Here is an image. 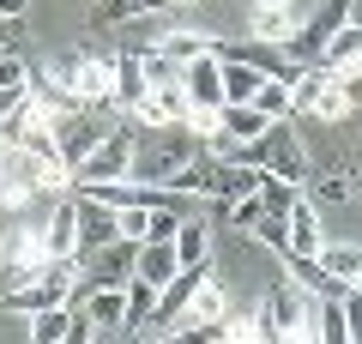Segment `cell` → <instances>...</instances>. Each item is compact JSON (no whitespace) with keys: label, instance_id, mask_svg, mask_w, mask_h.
Instances as JSON below:
<instances>
[{"label":"cell","instance_id":"11","mask_svg":"<svg viewBox=\"0 0 362 344\" xmlns=\"http://www.w3.org/2000/svg\"><path fill=\"white\" fill-rule=\"evenodd\" d=\"M223 314H230V296L218 290V278H206L194 296H187V308H181L175 332H194V326H223Z\"/></svg>","mask_w":362,"mask_h":344},{"label":"cell","instance_id":"2","mask_svg":"<svg viewBox=\"0 0 362 344\" xmlns=\"http://www.w3.org/2000/svg\"><path fill=\"white\" fill-rule=\"evenodd\" d=\"M290 103H296L302 115H314V121H344L350 115V91L338 85V73H326V67H302L296 85H290Z\"/></svg>","mask_w":362,"mask_h":344},{"label":"cell","instance_id":"6","mask_svg":"<svg viewBox=\"0 0 362 344\" xmlns=\"http://www.w3.org/2000/svg\"><path fill=\"white\" fill-rule=\"evenodd\" d=\"M133 157H139V145H133L127 133H103V145L78 164V181H127Z\"/></svg>","mask_w":362,"mask_h":344},{"label":"cell","instance_id":"7","mask_svg":"<svg viewBox=\"0 0 362 344\" xmlns=\"http://www.w3.org/2000/svg\"><path fill=\"white\" fill-rule=\"evenodd\" d=\"M115 236H121V212L85 193V200H78V254H73V260H90L97 248L115 242Z\"/></svg>","mask_w":362,"mask_h":344},{"label":"cell","instance_id":"13","mask_svg":"<svg viewBox=\"0 0 362 344\" xmlns=\"http://www.w3.org/2000/svg\"><path fill=\"white\" fill-rule=\"evenodd\" d=\"M320 212H314V200H302L296 193V205H290V242H284V254H296V260H314L320 254Z\"/></svg>","mask_w":362,"mask_h":344},{"label":"cell","instance_id":"28","mask_svg":"<svg viewBox=\"0 0 362 344\" xmlns=\"http://www.w3.org/2000/svg\"><path fill=\"white\" fill-rule=\"evenodd\" d=\"M314 260H320L332 278H356V272H362V248H344V242H338V248H320Z\"/></svg>","mask_w":362,"mask_h":344},{"label":"cell","instance_id":"12","mask_svg":"<svg viewBox=\"0 0 362 344\" xmlns=\"http://www.w3.org/2000/svg\"><path fill=\"white\" fill-rule=\"evenodd\" d=\"M181 91H187V109H223V67H218V55H206V61L187 67Z\"/></svg>","mask_w":362,"mask_h":344},{"label":"cell","instance_id":"26","mask_svg":"<svg viewBox=\"0 0 362 344\" xmlns=\"http://www.w3.org/2000/svg\"><path fill=\"white\" fill-rule=\"evenodd\" d=\"M175 254H181V266H194V260H211V242H206V224H199V217H187V224L175 229Z\"/></svg>","mask_w":362,"mask_h":344},{"label":"cell","instance_id":"29","mask_svg":"<svg viewBox=\"0 0 362 344\" xmlns=\"http://www.w3.org/2000/svg\"><path fill=\"white\" fill-rule=\"evenodd\" d=\"M157 6H163V0H103V25H127L133 13H157Z\"/></svg>","mask_w":362,"mask_h":344},{"label":"cell","instance_id":"40","mask_svg":"<svg viewBox=\"0 0 362 344\" xmlns=\"http://www.w3.org/2000/svg\"><path fill=\"white\" fill-rule=\"evenodd\" d=\"M6 151H13V145H6V133H0V164H6Z\"/></svg>","mask_w":362,"mask_h":344},{"label":"cell","instance_id":"14","mask_svg":"<svg viewBox=\"0 0 362 344\" xmlns=\"http://www.w3.org/2000/svg\"><path fill=\"white\" fill-rule=\"evenodd\" d=\"M175 272H181L175 242H157V236H145V242H139V260H133V278H145V284H157V290H163Z\"/></svg>","mask_w":362,"mask_h":344},{"label":"cell","instance_id":"23","mask_svg":"<svg viewBox=\"0 0 362 344\" xmlns=\"http://www.w3.org/2000/svg\"><path fill=\"white\" fill-rule=\"evenodd\" d=\"M151 308H157V284L127 278V326H121V332H145V326H151Z\"/></svg>","mask_w":362,"mask_h":344},{"label":"cell","instance_id":"38","mask_svg":"<svg viewBox=\"0 0 362 344\" xmlns=\"http://www.w3.org/2000/svg\"><path fill=\"white\" fill-rule=\"evenodd\" d=\"M259 13H284V6H296V0H254Z\"/></svg>","mask_w":362,"mask_h":344},{"label":"cell","instance_id":"20","mask_svg":"<svg viewBox=\"0 0 362 344\" xmlns=\"http://www.w3.org/2000/svg\"><path fill=\"white\" fill-rule=\"evenodd\" d=\"M266 127H272V115H259L254 103H223L218 115V133H230V139H259Z\"/></svg>","mask_w":362,"mask_h":344},{"label":"cell","instance_id":"10","mask_svg":"<svg viewBox=\"0 0 362 344\" xmlns=\"http://www.w3.org/2000/svg\"><path fill=\"white\" fill-rule=\"evenodd\" d=\"M49 242H42L37 229H6V236H0V266H13L18 278H30V272H42L49 266Z\"/></svg>","mask_w":362,"mask_h":344},{"label":"cell","instance_id":"1","mask_svg":"<svg viewBox=\"0 0 362 344\" xmlns=\"http://www.w3.org/2000/svg\"><path fill=\"white\" fill-rule=\"evenodd\" d=\"M73 290H78V260H49L42 272L18 278V290H6V308L13 314H42V308H61Z\"/></svg>","mask_w":362,"mask_h":344},{"label":"cell","instance_id":"36","mask_svg":"<svg viewBox=\"0 0 362 344\" xmlns=\"http://www.w3.org/2000/svg\"><path fill=\"white\" fill-rule=\"evenodd\" d=\"M18 97H25V85H18V91H0V121H6V115L18 109Z\"/></svg>","mask_w":362,"mask_h":344},{"label":"cell","instance_id":"33","mask_svg":"<svg viewBox=\"0 0 362 344\" xmlns=\"http://www.w3.org/2000/svg\"><path fill=\"white\" fill-rule=\"evenodd\" d=\"M344 332L362 338V296H356V284H350V296H344Z\"/></svg>","mask_w":362,"mask_h":344},{"label":"cell","instance_id":"42","mask_svg":"<svg viewBox=\"0 0 362 344\" xmlns=\"http://www.w3.org/2000/svg\"><path fill=\"white\" fill-rule=\"evenodd\" d=\"M350 284H356V296H362V272H356V278H350Z\"/></svg>","mask_w":362,"mask_h":344},{"label":"cell","instance_id":"32","mask_svg":"<svg viewBox=\"0 0 362 344\" xmlns=\"http://www.w3.org/2000/svg\"><path fill=\"white\" fill-rule=\"evenodd\" d=\"M18 85H30L25 61H18V55H0V91H18Z\"/></svg>","mask_w":362,"mask_h":344},{"label":"cell","instance_id":"3","mask_svg":"<svg viewBox=\"0 0 362 344\" xmlns=\"http://www.w3.org/2000/svg\"><path fill=\"white\" fill-rule=\"evenodd\" d=\"M242 164L266 169V176H284V181H302V145H296V133H290V121H272L259 139H247Z\"/></svg>","mask_w":362,"mask_h":344},{"label":"cell","instance_id":"30","mask_svg":"<svg viewBox=\"0 0 362 344\" xmlns=\"http://www.w3.org/2000/svg\"><path fill=\"white\" fill-rule=\"evenodd\" d=\"M223 338H266L259 314H223Z\"/></svg>","mask_w":362,"mask_h":344},{"label":"cell","instance_id":"18","mask_svg":"<svg viewBox=\"0 0 362 344\" xmlns=\"http://www.w3.org/2000/svg\"><path fill=\"white\" fill-rule=\"evenodd\" d=\"M356 61H362V25H338L320 49V67L326 73H350Z\"/></svg>","mask_w":362,"mask_h":344},{"label":"cell","instance_id":"22","mask_svg":"<svg viewBox=\"0 0 362 344\" xmlns=\"http://www.w3.org/2000/svg\"><path fill=\"white\" fill-rule=\"evenodd\" d=\"M218 67H223V103H254V91H259L266 73H254L242 61H223V55H218Z\"/></svg>","mask_w":362,"mask_h":344},{"label":"cell","instance_id":"8","mask_svg":"<svg viewBox=\"0 0 362 344\" xmlns=\"http://www.w3.org/2000/svg\"><path fill=\"white\" fill-rule=\"evenodd\" d=\"M54 145H61V157L73 164V176H78V164H85L97 145H103V127H97L85 109H66V115H61V127H54Z\"/></svg>","mask_w":362,"mask_h":344},{"label":"cell","instance_id":"25","mask_svg":"<svg viewBox=\"0 0 362 344\" xmlns=\"http://www.w3.org/2000/svg\"><path fill=\"white\" fill-rule=\"evenodd\" d=\"M254 109H259V115H272V121H290V109H296V103H290V85H284V79H259Z\"/></svg>","mask_w":362,"mask_h":344},{"label":"cell","instance_id":"15","mask_svg":"<svg viewBox=\"0 0 362 344\" xmlns=\"http://www.w3.org/2000/svg\"><path fill=\"white\" fill-rule=\"evenodd\" d=\"M181 115H187V91H145L133 103V121L139 127H175Z\"/></svg>","mask_w":362,"mask_h":344},{"label":"cell","instance_id":"4","mask_svg":"<svg viewBox=\"0 0 362 344\" xmlns=\"http://www.w3.org/2000/svg\"><path fill=\"white\" fill-rule=\"evenodd\" d=\"M302 302H308V290H302L296 278L272 284L266 302H259V326H266V338H302Z\"/></svg>","mask_w":362,"mask_h":344},{"label":"cell","instance_id":"21","mask_svg":"<svg viewBox=\"0 0 362 344\" xmlns=\"http://www.w3.org/2000/svg\"><path fill=\"white\" fill-rule=\"evenodd\" d=\"M73 308H42V314H30V338H37V344H61V338H73Z\"/></svg>","mask_w":362,"mask_h":344},{"label":"cell","instance_id":"37","mask_svg":"<svg viewBox=\"0 0 362 344\" xmlns=\"http://www.w3.org/2000/svg\"><path fill=\"white\" fill-rule=\"evenodd\" d=\"M25 6L30 0H0V18H25Z\"/></svg>","mask_w":362,"mask_h":344},{"label":"cell","instance_id":"17","mask_svg":"<svg viewBox=\"0 0 362 344\" xmlns=\"http://www.w3.org/2000/svg\"><path fill=\"white\" fill-rule=\"evenodd\" d=\"M145 91H151V79H145V49L115 55V103H121V109H133Z\"/></svg>","mask_w":362,"mask_h":344},{"label":"cell","instance_id":"39","mask_svg":"<svg viewBox=\"0 0 362 344\" xmlns=\"http://www.w3.org/2000/svg\"><path fill=\"white\" fill-rule=\"evenodd\" d=\"M350 25H362V0H350Z\"/></svg>","mask_w":362,"mask_h":344},{"label":"cell","instance_id":"31","mask_svg":"<svg viewBox=\"0 0 362 344\" xmlns=\"http://www.w3.org/2000/svg\"><path fill=\"white\" fill-rule=\"evenodd\" d=\"M259 217H266V205H259V193H242V200L230 205V224H242V229H254Z\"/></svg>","mask_w":362,"mask_h":344},{"label":"cell","instance_id":"9","mask_svg":"<svg viewBox=\"0 0 362 344\" xmlns=\"http://www.w3.org/2000/svg\"><path fill=\"white\" fill-rule=\"evenodd\" d=\"M223 61H242V67H254V73H266V79H284V85H296V73L302 67L290 61V49H272V42H242V49H218Z\"/></svg>","mask_w":362,"mask_h":344},{"label":"cell","instance_id":"5","mask_svg":"<svg viewBox=\"0 0 362 344\" xmlns=\"http://www.w3.org/2000/svg\"><path fill=\"white\" fill-rule=\"evenodd\" d=\"M66 91H73L78 109L115 103V61H109V55H85V61H73V67H66Z\"/></svg>","mask_w":362,"mask_h":344},{"label":"cell","instance_id":"16","mask_svg":"<svg viewBox=\"0 0 362 344\" xmlns=\"http://www.w3.org/2000/svg\"><path fill=\"white\" fill-rule=\"evenodd\" d=\"M151 49L169 55V61H181V67H194V61H206V55H218V42H211L206 30H163Z\"/></svg>","mask_w":362,"mask_h":344},{"label":"cell","instance_id":"41","mask_svg":"<svg viewBox=\"0 0 362 344\" xmlns=\"http://www.w3.org/2000/svg\"><path fill=\"white\" fill-rule=\"evenodd\" d=\"M163 6H194V0H163Z\"/></svg>","mask_w":362,"mask_h":344},{"label":"cell","instance_id":"35","mask_svg":"<svg viewBox=\"0 0 362 344\" xmlns=\"http://www.w3.org/2000/svg\"><path fill=\"white\" fill-rule=\"evenodd\" d=\"M338 85H344V91H350V103H356V97H362V61L350 67V73H338Z\"/></svg>","mask_w":362,"mask_h":344},{"label":"cell","instance_id":"19","mask_svg":"<svg viewBox=\"0 0 362 344\" xmlns=\"http://www.w3.org/2000/svg\"><path fill=\"white\" fill-rule=\"evenodd\" d=\"M42 242H49V254H54V260H73V254H78V205H73V200L54 205L49 229H42Z\"/></svg>","mask_w":362,"mask_h":344},{"label":"cell","instance_id":"24","mask_svg":"<svg viewBox=\"0 0 362 344\" xmlns=\"http://www.w3.org/2000/svg\"><path fill=\"white\" fill-rule=\"evenodd\" d=\"M296 6H284V13H259V6H254V37L259 42H290V37H296Z\"/></svg>","mask_w":362,"mask_h":344},{"label":"cell","instance_id":"34","mask_svg":"<svg viewBox=\"0 0 362 344\" xmlns=\"http://www.w3.org/2000/svg\"><path fill=\"white\" fill-rule=\"evenodd\" d=\"M344 193H350V188H344V176H326V181H320V200H326V205L344 200Z\"/></svg>","mask_w":362,"mask_h":344},{"label":"cell","instance_id":"27","mask_svg":"<svg viewBox=\"0 0 362 344\" xmlns=\"http://www.w3.org/2000/svg\"><path fill=\"white\" fill-rule=\"evenodd\" d=\"M259 205H266V212H290V205H296V181L259 169Z\"/></svg>","mask_w":362,"mask_h":344}]
</instances>
